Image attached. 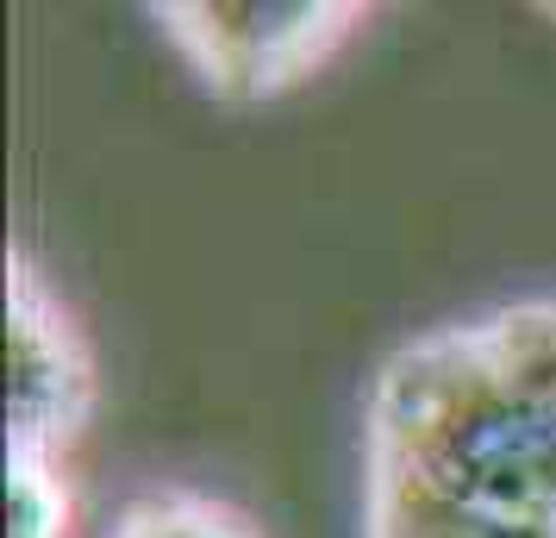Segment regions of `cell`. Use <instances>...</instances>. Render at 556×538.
<instances>
[{
    "label": "cell",
    "mask_w": 556,
    "mask_h": 538,
    "mask_svg": "<svg viewBox=\"0 0 556 538\" xmlns=\"http://www.w3.org/2000/svg\"><path fill=\"white\" fill-rule=\"evenodd\" d=\"M544 20H556V7H544Z\"/></svg>",
    "instance_id": "cell-7"
},
{
    "label": "cell",
    "mask_w": 556,
    "mask_h": 538,
    "mask_svg": "<svg viewBox=\"0 0 556 538\" xmlns=\"http://www.w3.org/2000/svg\"><path fill=\"white\" fill-rule=\"evenodd\" d=\"M163 38L219 101H269L356 38L369 7L356 0H169L151 7Z\"/></svg>",
    "instance_id": "cell-2"
},
{
    "label": "cell",
    "mask_w": 556,
    "mask_h": 538,
    "mask_svg": "<svg viewBox=\"0 0 556 538\" xmlns=\"http://www.w3.org/2000/svg\"><path fill=\"white\" fill-rule=\"evenodd\" d=\"M369 470L494 520L556 526V301L401 345L369 388Z\"/></svg>",
    "instance_id": "cell-1"
},
{
    "label": "cell",
    "mask_w": 556,
    "mask_h": 538,
    "mask_svg": "<svg viewBox=\"0 0 556 538\" xmlns=\"http://www.w3.org/2000/svg\"><path fill=\"white\" fill-rule=\"evenodd\" d=\"M113 538H256V526L238 508L213 501V495H144L119 513Z\"/></svg>",
    "instance_id": "cell-5"
},
{
    "label": "cell",
    "mask_w": 556,
    "mask_h": 538,
    "mask_svg": "<svg viewBox=\"0 0 556 538\" xmlns=\"http://www.w3.org/2000/svg\"><path fill=\"white\" fill-rule=\"evenodd\" d=\"M369 538H556V526L494 520V513L456 508L394 470H369Z\"/></svg>",
    "instance_id": "cell-4"
},
{
    "label": "cell",
    "mask_w": 556,
    "mask_h": 538,
    "mask_svg": "<svg viewBox=\"0 0 556 538\" xmlns=\"http://www.w3.org/2000/svg\"><path fill=\"white\" fill-rule=\"evenodd\" d=\"M7 538H70V483L45 451H7Z\"/></svg>",
    "instance_id": "cell-6"
},
{
    "label": "cell",
    "mask_w": 556,
    "mask_h": 538,
    "mask_svg": "<svg viewBox=\"0 0 556 538\" xmlns=\"http://www.w3.org/2000/svg\"><path fill=\"white\" fill-rule=\"evenodd\" d=\"M94 401V363L70 308L26 257L7 263V451L56 458Z\"/></svg>",
    "instance_id": "cell-3"
}]
</instances>
